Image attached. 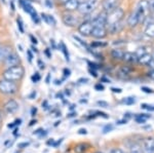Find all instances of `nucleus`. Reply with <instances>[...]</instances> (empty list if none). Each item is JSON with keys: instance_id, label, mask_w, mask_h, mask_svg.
Masks as SVG:
<instances>
[{"instance_id": "f257e3e1", "label": "nucleus", "mask_w": 154, "mask_h": 153, "mask_svg": "<svg viewBox=\"0 0 154 153\" xmlns=\"http://www.w3.org/2000/svg\"><path fill=\"white\" fill-rule=\"evenodd\" d=\"M25 75V68L20 64L18 66H14V67L6 68L4 70V72L2 73V78L11 81H19L24 77Z\"/></svg>"}, {"instance_id": "f03ea898", "label": "nucleus", "mask_w": 154, "mask_h": 153, "mask_svg": "<svg viewBox=\"0 0 154 153\" xmlns=\"http://www.w3.org/2000/svg\"><path fill=\"white\" fill-rule=\"evenodd\" d=\"M18 84L14 81H11L7 79L0 80V93L5 96H12L18 93Z\"/></svg>"}, {"instance_id": "7ed1b4c3", "label": "nucleus", "mask_w": 154, "mask_h": 153, "mask_svg": "<svg viewBox=\"0 0 154 153\" xmlns=\"http://www.w3.org/2000/svg\"><path fill=\"white\" fill-rule=\"evenodd\" d=\"M123 16H125V11H123V9L120 8V7H116L113 11L107 12V17H106L107 27L121 22L122 21Z\"/></svg>"}, {"instance_id": "20e7f679", "label": "nucleus", "mask_w": 154, "mask_h": 153, "mask_svg": "<svg viewBox=\"0 0 154 153\" xmlns=\"http://www.w3.org/2000/svg\"><path fill=\"white\" fill-rule=\"evenodd\" d=\"M97 4H98V0H83L82 2L79 3L77 11H79V14L86 16L93 12L94 9L97 7Z\"/></svg>"}, {"instance_id": "39448f33", "label": "nucleus", "mask_w": 154, "mask_h": 153, "mask_svg": "<svg viewBox=\"0 0 154 153\" xmlns=\"http://www.w3.org/2000/svg\"><path fill=\"white\" fill-rule=\"evenodd\" d=\"M62 22L63 24L67 27H71V28H74V27L78 26L79 25V20L77 17H75L74 14H72L71 12H65V14L62 16Z\"/></svg>"}, {"instance_id": "423d86ee", "label": "nucleus", "mask_w": 154, "mask_h": 153, "mask_svg": "<svg viewBox=\"0 0 154 153\" xmlns=\"http://www.w3.org/2000/svg\"><path fill=\"white\" fill-rule=\"evenodd\" d=\"M4 67L5 68H11V67H14V66H18L21 64V58L17 53L12 51V53L6 58V60L3 62Z\"/></svg>"}, {"instance_id": "0eeeda50", "label": "nucleus", "mask_w": 154, "mask_h": 153, "mask_svg": "<svg viewBox=\"0 0 154 153\" xmlns=\"http://www.w3.org/2000/svg\"><path fill=\"white\" fill-rule=\"evenodd\" d=\"M91 30H93V23L91 20H85L84 22L78 25V32L82 36H91Z\"/></svg>"}, {"instance_id": "6e6552de", "label": "nucleus", "mask_w": 154, "mask_h": 153, "mask_svg": "<svg viewBox=\"0 0 154 153\" xmlns=\"http://www.w3.org/2000/svg\"><path fill=\"white\" fill-rule=\"evenodd\" d=\"M150 8V3L147 0H142L140 1L138 5V8H137V12L140 16V22H143L146 18V14H147L148 9Z\"/></svg>"}, {"instance_id": "1a4fd4ad", "label": "nucleus", "mask_w": 154, "mask_h": 153, "mask_svg": "<svg viewBox=\"0 0 154 153\" xmlns=\"http://www.w3.org/2000/svg\"><path fill=\"white\" fill-rule=\"evenodd\" d=\"M19 103L16 100H8L3 106V110L4 112L7 114H14L17 111L19 110Z\"/></svg>"}, {"instance_id": "9d476101", "label": "nucleus", "mask_w": 154, "mask_h": 153, "mask_svg": "<svg viewBox=\"0 0 154 153\" xmlns=\"http://www.w3.org/2000/svg\"><path fill=\"white\" fill-rule=\"evenodd\" d=\"M106 17H107V12H102L98 17H96V18L91 21L93 27H104V28H107Z\"/></svg>"}, {"instance_id": "9b49d317", "label": "nucleus", "mask_w": 154, "mask_h": 153, "mask_svg": "<svg viewBox=\"0 0 154 153\" xmlns=\"http://www.w3.org/2000/svg\"><path fill=\"white\" fill-rule=\"evenodd\" d=\"M106 35H107V28H104V27H93L91 36L95 37L97 39H102V38H105Z\"/></svg>"}, {"instance_id": "f8f14e48", "label": "nucleus", "mask_w": 154, "mask_h": 153, "mask_svg": "<svg viewBox=\"0 0 154 153\" xmlns=\"http://www.w3.org/2000/svg\"><path fill=\"white\" fill-rule=\"evenodd\" d=\"M12 53V48L11 46L4 44V45L0 46V64L3 63L6 60V58Z\"/></svg>"}, {"instance_id": "ddd939ff", "label": "nucleus", "mask_w": 154, "mask_h": 153, "mask_svg": "<svg viewBox=\"0 0 154 153\" xmlns=\"http://www.w3.org/2000/svg\"><path fill=\"white\" fill-rule=\"evenodd\" d=\"M79 3H80L79 0H67L65 3L63 4V6L66 11L71 12V11H76V9L78 8Z\"/></svg>"}, {"instance_id": "4468645a", "label": "nucleus", "mask_w": 154, "mask_h": 153, "mask_svg": "<svg viewBox=\"0 0 154 153\" xmlns=\"http://www.w3.org/2000/svg\"><path fill=\"white\" fill-rule=\"evenodd\" d=\"M119 0H104L103 1V9L105 12H109L117 7Z\"/></svg>"}, {"instance_id": "2eb2a0df", "label": "nucleus", "mask_w": 154, "mask_h": 153, "mask_svg": "<svg viewBox=\"0 0 154 153\" xmlns=\"http://www.w3.org/2000/svg\"><path fill=\"white\" fill-rule=\"evenodd\" d=\"M139 23H140V16H139V14L136 11H134L130 17H128V25L131 27V28H134V27H136Z\"/></svg>"}, {"instance_id": "dca6fc26", "label": "nucleus", "mask_w": 154, "mask_h": 153, "mask_svg": "<svg viewBox=\"0 0 154 153\" xmlns=\"http://www.w3.org/2000/svg\"><path fill=\"white\" fill-rule=\"evenodd\" d=\"M144 153H154V139H147L144 142Z\"/></svg>"}, {"instance_id": "f3484780", "label": "nucleus", "mask_w": 154, "mask_h": 153, "mask_svg": "<svg viewBox=\"0 0 154 153\" xmlns=\"http://www.w3.org/2000/svg\"><path fill=\"white\" fill-rule=\"evenodd\" d=\"M59 48H60V50L63 53V55L64 57H65V60L67 62H69L70 61V54H69V50H68V47H67V45L65 43H64V41H61L59 44Z\"/></svg>"}, {"instance_id": "a211bd4d", "label": "nucleus", "mask_w": 154, "mask_h": 153, "mask_svg": "<svg viewBox=\"0 0 154 153\" xmlns=\"http://www.w3.org/2000/svg\"><path fill=\"white\" fill-rule=\"evenodd\" d=\"M138 62L140 64H143V65H149L152 62V56L147 53L142 57H140V58H138Z\"/></svg>"}, {"instance_id": "6ab92c4d", "label": "nucleus", "mask_w": 154, "mask_h": 153, "mask_svg": "<svg viewBox=\"0 0 154 153\" xmlns=\"http://www.w3.org/2000/svg\"><path fill=\"white\" fill-rule=\"evenodd\" d=\"M123 61L125 62H128V63H134V62H137L138 61V57L136 56V54L134 53H125L123 54V58H122Z\"/></svg>"}, {"instance_id": "aec40b11", "label": "nucleus", "mask_w": 154, "mask_h": 153, "mask_svg": "<svg viewBox=\"0 0 154 153\" xmlns=\"http://www.w3.org/2000/svg\"><path fill=\"white\" fill-rule=\"evenodd\" d=\"M121 24H122V23H121V22H119V23L113 24V25H111V26L107 27V28H108V31L110 32L111 34L117 33V32H119L121 29H122V25H121Z\"/></svg>"}, {"instance_id": "412c9836", "label": "nucleus", "mask_w": 154, "mask_h": 153, "mask_svg": "<svg viewBox=\"0 0 154 153\" xmlns=\"http://www.w3.org/2000/svg\"><path fill=\"white\" fill-rule=\"evenodd\" d=\"M123 51L120 50V49H113L112 51H111V56H112V58H114L115 60H122L123 58Z\"/></svg>"}, {"instance_id": "4be33fe9", "label": "nucleus", "mask_w": 154, "mask_h": 153, "mask_svg": "<svg viewBox=\"0 0 154 153\" xmlns=\"http://www.w3.org/2000/svg\"><path fill=\"white\" fill-rule=\"evenodd\" d=\"M145 34L148 37H154V23L148 25L145 30Z\"/></svg>"}, {"instance_id": "5701e85b", "label": "nucleus", "mask_w": 154, "mask_h": 153, "mask_svg": "<svg viewBox=\"0 0 154 153\" xmlns=\"http://www.w3.org/2000/svg\"><path fill=\"white\" fill-rule=\"evenodd\" d=\"M149 117L150 116L147 114H140L136 117V121L139 123H144V122H146V120H147Z\"/></svg>"}, {"instance_id": "b1692460", "label": "nucleus", "mask_w": 154, "mask_h": 153, "mask_svg": "<svg viewBox=\"0 0 154 153\" xmlns=\"http://www.w3.org/2000/svg\"><path fill=\"white\" fill-rule=\"evenodd\" d=\"M17 25H18V29L21 33H24L25 32V29H24V23H23V20L21 18H17Z\"/></svg>"}, {"instance_id": "393cba45", "label": "nucleus", "mask_w": 154, "mask_h": 153, "mask_svg": "<svg viewBox=\"0 0 154 153\" xmlns=\"http://www.w3.org/2000/svg\"><path fill=\"white\" fill-rule=\"evenodd\" d=\"M135 54H136V56L138 57V58H140V57H142L143 55L147 54V51H146L145 47H140V48H138V50H137Z\"/></svg>"}, {"instance_id": "a878e982", "label": "nucleus", "mask_w": 154, "mask_h": 153, "mask_svg": "<svg viewBox=\"0 0 154 153\" xmlns=\"http://www.w3.org/2000/svg\"><path fill=\"white\" fill-rule=\"evenodd\" d=\"M106 45H107V43L100 42V41H95V42L91 43V46H93V47H105Z\"/></svg>"}, {"instance_id": "bb28decb", "label": "nucleus", "mask_w": 154, "mask_h": 153, "mask_svg": "<svg viewBox=\"0 0 154 153\" xmlns=\"http://www.w3.org/2000/svg\"><path fill=\"white\" fill-rule=\"evenodd\" d=\"M40 74H39L38 72H35L33 74V75H32V77H31V79H32V81H33V82H38L39 80H40Z\"/></svg>"}, {"instance_id": "cd10ccee", "label": "nucleus", "mask_w": 154, "mask_h": 153, "mask_svg": "<svg viewBox=\"0 0 154 153\" xmlns=\"http://www.w3.org/2000/svg\"><path fill=\"white\" fill-rule=\"evenodd\" d=\"M40 20H43L46 24L49 25V21H48V14H46L45 12H41L40 14Z\"/></svg>"}, {"instance_id": "c85d7f7f", "label": "nucleus", "mask_w": 154, "mask_h": 153, "mask_svg": "<svg viewBox=\"0 0 154 153\" xmlns=\"http://www.w3.org/2000/svg\"><path fill=\"white\" fill-rule=\"evenodd\" d=\"M27 57H28L29 63L31 64L32 61H33V58H34V55H33V53H32L31 49H28V50H27Z\"/></svg>"}, {"instance_id": "c756f323", "label": "nucleus", "mask_w": 154, "mask_h": 153, "mask_svg": "<svg viewBox=\"0 0 154 153\" xmlns=\"http://www.w3.org/2000/svg\"><path fill=\"white\" fill-rule=\"evenodd\" d=\"M136 101H135V99L134 98H126L125 100H123V103L126 105H131V104H134Z\"/></svg>"}, {"instance_id": "7c9ffc66", "label": "nucleus", "mask_w": 154, "mask_h": 153, "mask_svg": "<svg viewBox=\"0 0 154 153\" xmlns=\"http://www.w3.org/2000/svg\"><path fill=\"white\" fill-rule=\"evenodd\" d=\"M48 21H49V25H53V26H56L57 25L56 19H54V17L51 16V14H48Z\"/></svg>"}, {"instance_id": "2f4dec72", "label": "nucleus", "mask_w": 154, "mask_h": 153, "mask_svg": "<svg viewBox=\"0 0 154 153\" xmlns=\"http://www.w3.org/2000/svg\"><path fill=\"white\" fill-rule=\"evenodd\" d=\"M142 108H144V109L148 110V111H154V106L152 105H147V104H142V106H141Z\"/></svg>"}, {"instance_id": "473e14b6", "label": "nucleus", "mask_w": 154, "mask_h": 153, "mask_svg": "<svg viewBox=\"0 0 154 153\" xmlns=\"http://www.w3.org/2000/svg\"><path fill=\"white\" fill-rule=\"evenodd\" d=\"M63 73H64V79L67 77H69L70 76V74H71V70L70 69H68V68H65L63 70Z\"/></svg>"}, {"instance_id": "72a5a7b5", "label": "nucleus", "mask_w": 154, "mask_h": 153, "mask_svg": "<svg viewBox=\"0 0 154 153\" xmlns=\"http://www.w3.org/2000/svg\"><path fill=\"white\" fill-rule=\"evenodd\" d=\"M29 38H30V40H31L32 44H34V45H36V44L38 43V41H37V38L34 35H32V34H29Z\"/></svg>"}, {"instance_id": "f704fd0d", "label": "nucleus", "mask_w": 154, "mask_h": 153, "mask_svg": "<svg viewBox=\"0 0 154 153\" xmlns=\"http://www.w3.org/2000/svg\"><path fill=\"white\" fill-rule=\"evenodd\" d=\"M37 64H38V66H39V69H41V70H43V69L45 68V64H44V62L42 61L41 59L37 60Z\"/></svg>"}, {"instance_id": "c9c22d12", "label": "nucleus", "mask_w": 154, "mask_h": 153, "mask_svg": "<svg viewBox=\"0 0 154 153\" xmlns=\"http://www.w3.org/2000/svg\"><path fill=\"white\" fill-rule=\"evenodd\" d=\"M44 55L46 56V58L51 59V48H45L44 49Z\"/></svg>"}, {"instance_id": "e433bc0d", "label": "nucleus", "mask_w": 154, "mask_h": 153, "mask_svg": "<svg viewBox=\"0 0 154 153\" xmlns=\"http://www.w3.org/2000/svg\"><path fill=\"white\" fill-rule=\"evenodd\" d=\"M73 38L75 39V40H76V41H77V42H78V43H80L81 45H83V46H86V43L84 42V41H82V40H81V39L79 38L78 36H75V35H74V36H73Z\"/></svg>"}, {"instance_id": "4c0bfd02", "label": "nucleus", "mask_w": 154, "mask_h": 153, "mask_svg": "<svg viewBox=\"0 0 154 153\" xmlns=\"http://www.w3.org/2000/svg\"><path fill=\"white\" fill-rule=\"evenodd\" d=\"M44 4H45L48 8H53V6H54V3L51 0H44Z\"/></svg>"}, {"instance_id": "58836bf2", "label": "nucleus", "mask_w": 154, "mask_h": 153, "mask_svg": "<svg viewBox=\"0 0 154 153\" xmlns=\"http://www.w3.org/2000/svg\"><path fill=\"white\" fill-rule=\"evenodd\" d=\"M110 153H125L122 149H119V148H115V149H112L110 151Z\"/></svg>"}, {"instance_id": "ea45409f", "label": "nucleus", "mask_w": 154, "mask_h": 153, "mask_svg": "<svg viewBox=\"0 0 154 153\" xmlns=\"http://www.w3.org/2000/svg\"><path fill=\"white\" fill-rule=\"evenodd\" d=\"M112 129H113V127H112V125H106V127H104V129H103V132H104V133H105V134H106V133L110 132V130H112Z\"/></svg>"}, {"instance_id": "a19ab883", "label": "nucleus", "mask_w": 154, "mask_h": 153, "mask_svg": "<svg viewBox=\"0 0 154 153\" xmlns=\"http://www.w3.org/2000/svg\"><path fill=\"white\" fill-rule=\"evenodd\" d=\"M95 88L97 90H104V85L103 84H101V83H98V84H96L95 85Z\"/></svg>"}, {"instance_id": "79ce46f5", "label": "nucleus", "mask_w": 154, "mask_h": 153, "mask_svg": "<svg viewBox=\"0 0 154 153\" xmlns=\"http://www.w3.org/2000/svg\"><path fill=\"white\" fill-rule=\"evenodd\" d=\"M98 105L102 106V107H107V106H108V103H107V102H104V101H99V102H98Z\"/></svg>"}, {"instance_id": "37998d69", "label": "nucleus", "mask_w": 154, "mask_h": 153, "mask_svg": "<svg viewBox=\"0 0 154 153\" xmlns=\"http://www.w3.org/2000/svg\"><path fill=\"white\" fill-rule=\"evenodd\" d=\"M148 75H149V77L151 78V79H153L154 80V69H152V70H150L148 72Z\"/></svg>"}, {"instance_id": "c03bdc74", "label": "nucleus", "mask_w": 154, "mask_h": 153, "mask_svg": "<svg viewBox=\"0 0 154 153\" xmlns=\"http://www.w3.org/2000/svg\"><path fill=\"white\" fill-rule=\"evenodd\" d=\"M78 134L79 135H86L88 134V130H86L85 129H80L78 130Z\"/></svg>"}, {"instance_id": "a18cd8bd", "label": "nucleus", "mask_w": 154, "mask_h": 153, "mask_svg": "<svg viewBox=\"0 0 154 153\" xmlns=\"http://www.w3.org/2000/svg\"><path fill=\"white\" fill-rule=\"evenodd\" d=\"M51 46L53 49H57V44H56V42H54V39H51Z\"/></svg>"}, {"instance_id": "49530a36", "label": "nucleus", "mask_w": 154, "mask_h": 153, "mask_svg": "<svg viewBox=\"0 0 154 153\" xmlns=\"http://www.w3.org/2000/svg\"><path fill=\"white\" fill-rule=\"evenodd\" d=\"M29 144H30L29 142L21 143V144H19V147H20V148H24V147H27V146H29Z\"/></svg>"}, {"instance_id": "de8ad7c7", "label": "nucleus", "mask_w": 154, "mask_h": 153, "mask_svg": "<svg viewBox=\"0 0 154 153\" xmlns=\"http://www.w3.org/2000/svg\"><path fill=\"white\" fill-rule=\"evenodd\" d=\"M36 95H37V93H36L35 90H34V92H32V93L29 95V99H31V100H33V99L36 97Z\"/></svg>"}, {"instance_id": "09e8293b", "label": "nucleus", "mask_w": 154, "mask_h": 153, "mask_svg": "<svg viewBox=\"0 0 154 153\" xmlns=\"http://www.w3.org/2000/svg\"><path fill=\"white\" fill-rule=\"evenodd\" d=\"M31 50H32V53H36V54H38V49H37V47H36L35 45H34V44L31 46Z\"/></svg>"}, {"instance_id": "8fccbe9b", "label": "nucleus", "mask_w": 154, "mask_h": 153, "mask_svg": "<svg viewBox=\"0 0 154 153\" xmlns=\"http://www.w3.org/2000/svg\"><path fill=\"white\" fill-rule=\"evenodd\" d=\"M111 90H112L113 93H121V88H115V87H112V88H111Z\"/></svg>"}, {"instance_id": "3c124183", "label": "nucleus", "mask_w": 154, "mask_h": 153, "mask_svg": "<svg viewBox=\"0 0 154 153\" xmlns=\"http://www.w3.org/2000/svg\"><path fill=\"white\" fill-rule=\"evenodd\" d=\"M88 81V78H80V79L78 80V82L79 83H86Z\"/></svg>"}, {"instance_id": "603ef678", "label": "nucleus", "mask_w": 154, "mask_h": 153, "mask_svg": "<svg viewBox=\"0 0 154 153\" xmlns=\"http://www.w3.org/2000/svg\"><path fill=\"white\" fill-rule=\"evenodd\" d=\"M142 90H144V92H145V93H152V90H150V88H148V87H145V86H143V87H142Z\"/></svg>"}, {"instance_id": "864d4df0", "label": "nucleus", "mask_w": 154, "mask_h": 153, "mask_svg": "<svg viewBox=\"0 0 154 153\" xmlns=\"http://www.w3.org/2000/svg\"><path fill=\"white\" fill-rule=\"evenodd\" d=\"M11 11H16V6H14V0H11Z\"/></svg>"}, {"instance_id": "5fc2aeb1", "label": "nucleus", "mask_w": 154, "mask_h": 153, "mask_svg": "<svg viewBox=\"0 0 154 153\" xmlns=\"http://www.w3.org/2000/svg\"><path fill=\"white\" fill-rule=\"evenodd\" d=\"M36 112H37V109H36V108H35V107L32 108V110H31V115H32V116H34V115L36 114Z\"/></svg>"}, {"instance_id": "6e6d98bb", "label": "nucleus", "mask_w": 154, "mask_h": 153, "mask_svg": "<svg viewBox=\"0 0 154 153\" xmlns=\"http://www.w3.org/2000/svg\"><path fill=\"white\" fill-rule=\"evenodd\" d=\"M126 121H128V120H126V119H123V120H118V121H117V124H125V123H126Z\"/></svg>"}, {"instance_id": "4d7b16f0", "label": "nucleus", "mask_w": 154, "mask_h": 153, "mask_svg": "<svg viewBox=\"0 0 154 153\" xmlns=\"http://www.w3.org/2000/svg\"><path fill=\"white\" fill-rule=\"evenodd\" d=\"M150 3V6H151V8L154 11V0H151V2H149Z\"/></svg>"}, {"instance_id": "13d9d810", "label": "nucleus", "mask_w": 154, "mask_h": 153, "mask_svg": "<svg viewBox=\"0 0 154 153\" xmlns=\"http://www.w3.org/2000/svg\"><path fill=\"white\" fill-rule=\"evenodd\" d=\"M89 73H91V75H94L95 77H97V73H96V71H94V70H89Z\"/></svg>"}, {"instance_id": "bf43d9fd", "label": "nucleus", "mask_w": 154, "mask_h": 153, "mask_svg": "<svg viewBox=\"0 0 154 153\" xmlns=\"http://www.w3.org/2000/svg\"><path fill=\"white\" fill-rule=\"evenodd\" d=\"M3 120V115H2V111H1V109H0V122Z\"/></svg>"}, {"instance_id": "052dcab7", "label": "nucleus", "mask_w": 154, "mask_h": 153, "mask_svg": "<svg viewBox=\"0 0 154 153\" xmlns=\"http://www.w3.org/2000/svg\"><path fill=\"white\" fill-rule=\"evenodd\" d=\"M18 48L20 49V51H23V46H22L21 44H19L18 45Z\"/></svg>"}, {"instance_id": "680f3d73", "label": "nucleus", "mask_w": 154, "mask_h": 153, "mask_svg": "<svg viewBox=\"0 0 154 153\" xmlns=\"http://www.w3.org/2000/svg\"><path fill=\"white\" fill-rule=\"evenodd\" d=\"M34 123H36V120H32V121L30 122V124H29V125H30V127H31V125H33Z\"/></svg>"}, {"instance_id": "e2e57ef3", "label": "nucleus", "mask_w": 154, "mask_h": 153, "mask_svg": "<svg viewBox=\"0 0 154 153\" xmlns=\"http://www.w3.org/2000/svg\"><path fill=\"white\" fill-rule=\"evenodd\" d=\"M61 83H62V82H61V80H58V79H57V80H56V84H57V85L61 84Z\"/></svg>"}, {"instance_id": "0e129e2a", "label": "nucleus", "mask_w": 154, "mask_h": 153, "mask_svg": "<svg viewBox=\"0 0 154 153\" xmlns=\"http://www.w3.org/2000/svg\"><path fill=\"white\" fill-rule=\"evenodd\" d=\"M58 1H59V2H61V3H63V4H64V3H65V2L67 1V0H58Z\"/></svg>"}, {"instance_id": "69168bd1", "label": "nucleus", "mask_w": 154, "mask_h": 153, "mask_svg": "<svg viewBox=\"0 0 154 153\" xmlns=\"http://www.w3.org/2000/svg\"><path fill=\"white\" fill-rule=\"evenodd\" d=\"M1 1H2V2H3V3H4V4H5V3H6V1H5V0H1Z\"/></svg>"}, {"instance_id": "338daca9", "label": "nucleus", "mask_w": 154, "mask_h": 153, "mask_svg": "<svg viewBox=\"0 0 154 153\" xmlns=\"http://www.w3.org/2000/svg\"><path fill=\"white\" fill-rule=\"evenodd\" d=\"M152 61H154V55L152 56Z\"/></svg>"}, {"instance_id": "774afa93", "label": "nucleus", "mask_w": 154, "mask_h": 153, "mask_svg": "<svg viewBox=\"0 0 154 153\" xmlns=\"http://www.w3.org/2000/svg\"><path fill=\"white\" fill-rule=\"evenodd\" d=\"M96 153H103V152H101V151H98V152H96Z\"/></svg>"}]
</instances>
